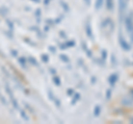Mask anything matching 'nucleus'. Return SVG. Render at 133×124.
<instances>
[{
    "label": "nucleus",
    "instance_id": "obj_13",
    "mask_svg": "<svg viewBox=\"0 0 133 124\" xmlns=\"http://www.w3.org/2000/svg\"><path fill=\"white\" fill-rule=\"evenodd\" d=\"M130 121H131V123H133V118H132V119L130 120Z\"/></svg>",
    "mask_w": 133,
    "mask_h": 124
},
{
    "label": "nucleus",
    "instance_id": "obj_9",
    "mask_svg": "<svg viewBox=\"0 0 133 124\" xmlns=\"http://www.w3.org/2000/svg\"><path fill=\"white\" fill-rule=\"evenodd\" d=\"M107 8H108V10L112 9V0H107Z\"/></svg>",
    "mask_w": 133,
    "mask_h": 124
},
{
    "label": "nucleus",
    "instance_id": "obj_6",
    "mask_svg": "<svg viewBox=\"0 0 133 124\" xmlns=\"http://www.w3.org/2000/svg\"><path fill=\"white\" fill-rule=\"evenodd\" d=\"M132 103H133V100H131V99H129V98H125L122 101V104L124 106H130V105H132Z\"/></svg>",
    "mask_w": 133,
    "mask_h": 124
},
{
    "label": "nucleus",
    "instance_id": "obj_12",
    "mask_svg": "<svg viewBox=\"0 0 133 124\" xmlns=\"http://www.w3.org/2000/svg\"><path fill=\"white\" fill-rule=\"evenodd\" d=\"M130 93H131V95H133V90H131V92H130Z\"/></svg>",
    "mask_w": 133,
    "mask_h": 124
},
{
    "label": "nucleus",
    "instance_id": "obj_1",
    "mask_svg": "<svg viewBox=\"0 0 133 124\" xmlns=\"http://www.w3.org/2000/svg\"><path fill=\"white\" fill-rule=\"evenodd\" d=\"M101 27H102L103 30L107 32V33H110V32H112L113 31V29H114V23H113V21H112L111 19L107 18V19H104L102 21Z\"/></svg>",
    "mask_w": 133,
    "mask_h": 124
},
{
    "label": "nucleus",
    "instance_id": "obj_11",
    "mask_svg": "<svg viewBox=\"0 0 133 124\" xmlns=\"http://www.w3.org/2000/svg\"><path fill=\"white\" fill-rule=\"evenodd\" d=\"M74 97H76V98L73 99V101H72V104H74V102H77V101L79 100V97H80V95H79V94H76V95H74Z\"/></svg>",
    "mask_w": 133,
    "mask_h": 124
},
{
    "label": "nucleus",
    "instance_id": "obj_2",
    "mask_svg": "<svg viewBox=\"0 0 133 124\" xmlns=\"http://www.w3.org/2000/svg\"><path fill=\"white\" fill-rule=\"evenodd\" d=\"M125 28L130 35H133V11H131L125 18Z\"/></svg>",
    "mask_w": 133,
    "mask_h": 124
},
{
    "label": "nucleus",
    "instance_id": "obj_4",
    "mask_svg": "<svg viewBox=\"0 0 133 124\" xmlns=\"http://www.w3.org/2000/svg\"><path fill=\"white\" fill-rule=\"evenodd\" d=\"M118 78H119V75L116 73H113L112 75H110V78H109V82H110V84L113 86L114 84H115V82L118 81Z\"/></svg>",
    "mask_w": 133,
    "mask_h": 124
},
{
    "label": "nucleus",
    "instance_id": "obj_10",
    "mask_svg": "<svg viewBox=\"0 0 133 124\" xmlns=\"http://www.w3.org/2000/svg\"><path fill=\"white\" fill-rule=\"evenodd\" d=\"M111 94H112V92H111V89H109V90L107 91V99H108V100H109V99L111 98Z\"/></svg>",
    "mask_w": 133,
    "mask_h": 124
},
{
    "label": "nucleus",
    "instance_id": "obj_5",
    "mask_svg": "<svg viewBox=\"0 0 133 124\" xmlns=\"http://www.w3.org/2000/svg\"><path fill=\"white\" fill-rule=\"evenodd\" d=\"M85 30H87V33L90 38H92V31H91V26H90V20L88 19V21H87V26H85Z\"/></svg>",
    "mask_w": 133,
    "mask_h": 124
},
{
    "label": "nucleus",
    "instance_id": "obj_8",
    "mask_svg": "<svg viewBox=\"0 0 133 124\" xmlns=\"http://www.w3.org/2000/svg\"><path fill=\"white\" fill-rule=\"evenodd\" d=\"M102 2H103V0H97V3H95V9L99 10L100 8H101V6H102Z\"/></svg>",
    "mask_w": 133,
    "mask_h": 124
},
{
    "label": "nucleus",
    "instance_id": "obj_7",
    "mask_svg": "<svg viewBox=\"0 0 133 124\" xmlns=\"http://www.w3.org/2000/svg\"><path fill=\"white\" fill-rule=\"evenodd\" d=\"M100 112H101V106L97 105V106H95V109H94V115H95V116H99Z\"/></svg>",
    "mask_w": 133,
    "mask_h": 124
},
{
    "label": "nucleus",
    "instance_id": "obj_3",
    "mask_svg": "<svg viewBox=\"0 0 133 124\" xmlns=\"http://www.w3.org/2000/svg\"><path fill=\"white\" fill-rule=\"evenodd\" d=\"M119 44H120V47H121L124 51H129L131 49V45L128 43V41L125 39H124V37L122 36L121 32L119 33Z\"/></svg>",
    "mask_w": 133,
    "mask_h": 124
}]
</instances>
